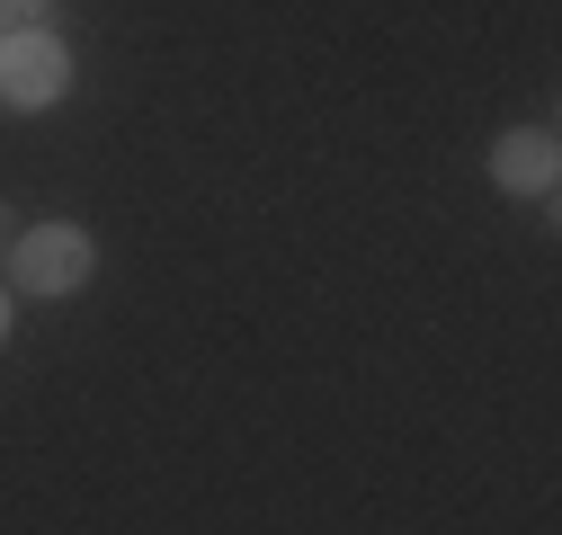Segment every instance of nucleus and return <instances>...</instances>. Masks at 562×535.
<instances>
[{"label": "nucleus", "instance_id": "f257e3e1", "mask_svg": "<svg viewBox=\"0 0 562 535\" xmlns=\"http://www.w3.org/2000/svg\"><path fill=\"white\" fill-rule=\"evenodd\" d=\"M90 268H99V241L81 224H36V232L10 241V286L19 295H81Z\"/></svg>", "mask_w": 562, "mask_h": 535}, {"label": "nucleus", "instance_id": "f03ea898", "mask_svg": "<svg viewBox=\"0 0 562 535\" xmlns=\"http://www.w3.org/2000/svg\"><path fill=\"white\" fill-rule=\"evenodd\" d=\"M63 81H72V54H63V36H45V27L0 36V107H54Z\"/></svg>", "mask_w": 562, "mask_h": 535}, {"label": "nucleus", "instance_id": "7ed1b4c3", "mask_svg": "<svg viewBox=\"0 0 562 535\" xmlns=\"http://www.w3.org/2000/svg\"><path fill=\"white\" fill-rule=\"evenodd\" d=\"M491 179H501L509 196H553V179H562V144H553L544 125L501 134V144H491Z\"/></svg>", "mask_w": 562, "mask_h": 535}, {"label": "nucleus", "instance_id": "20e7f679", "mask_svg": "<svg viewBox=\"0 0 562 535\" xmlns=\"http://www.w3.org/2000/svg\"><path fill=\"white\" fill-rule=\"evenodd\" d=\"M54 0H0V36H19V27H45Z\"/></svg>", "mask_w": 562, "mask_h": 535}, {"label": "nucleus", "instance_id": "39448f33", "mask_svg": "<svg viewBox=\"0 0 562 535\" xmlns=\"http://www.w3.org/2000/svg\"><path fill=\"white\" fill-rule=\"evenodd\" d=\"M0 340H10V295H0Z\"/></svg>", "mask_w": 562, "mask_h": 535}, {"label": "nucleus", "instance_id": "423d86ee", "mask_svg": "<svg viewBox=\"0 0 562 535\" xmlns=\"http://www.w3.org/2000/svg\"><path fill=\"white\" fill-rule=\"evenodd\" d=\"M0 250H10V206H0Z\"/></svg>", "mask_w": 562, "mask_h": 535}]
</instances>
